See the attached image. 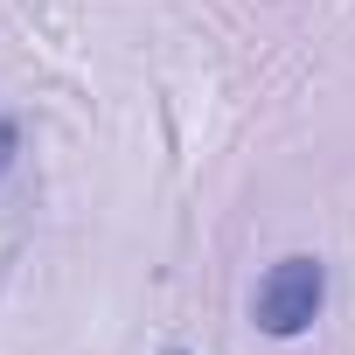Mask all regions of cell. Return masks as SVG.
Here are the masks:
<instances>
[{
    "mask_svg": "<svg viewBox=\"0 0 355 355\" xmlns=\"http://www.w3.org/2000/svg\"><path fill=\"white\" fill-rule=\"evenodd\" d=\"M167 355H182V348H167Z\"/></svg>",
    "mask_w": 355,
    "mask_h": 355,
    "instance_id": "3",
    "label": "cell"
},
{
    "mask_svg": "<svg viewBox=\"0 0 355 355\" xmlns=\"http://www.w3.org/2000/svg\"><path fill=\"white\" fill-rule=\"evenodd\" d=\"M15 146H21V132H15V119H8V112H0V174L15 167Z\"/></svg>",
    "mask_w": 355,
    "mask_h": 355,
    "instance_id": "2",
    "label": "cell"
},
{
    "mask_svg": "<svg viewBox=\"0 0 355 355\" xmlns=\"http://www.w3.org/2000/svg\"><path fill=\"white\" fill-rule=\"evenodd\" d=\"M320 306H327V265L306 258V251L279 258V265L258 279V293H251V320H258L272 341L306 334V327L320 320Z\"/></svg>",
    "mask_w": 355,
    "mask_h": 355,
    "instance_id": "1",
    "label": "cell"
}]
</instances>
